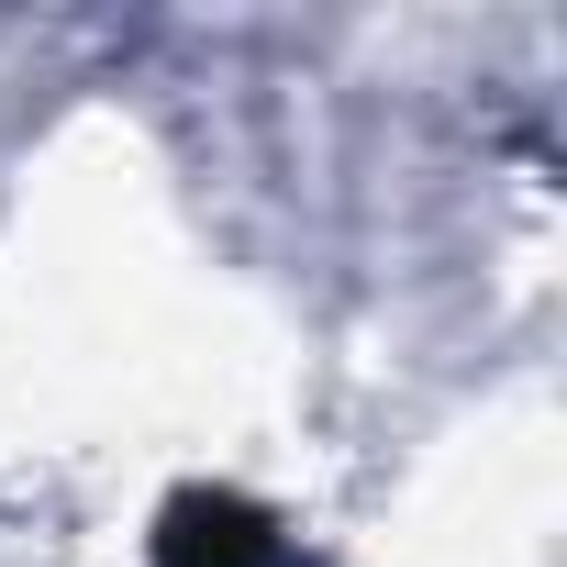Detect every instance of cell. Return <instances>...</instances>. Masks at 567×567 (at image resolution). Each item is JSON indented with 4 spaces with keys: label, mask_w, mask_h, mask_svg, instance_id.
I'll return each instance as SVG.
<instances>
[{
    "label": "cell",
    "mask_w": 567,
    "mask_h": 567,
    "mask_svg": "<svg viewBox=\"0 0 567 567\" xmlns=\"http://www.w3.org/2000/svg\"><path fill=\"white\" fill-rule=\"evenodd\" d=\"M156 567H290V534L245 489H178L156 512Z\"/></svg>",
    "instance_id": "cell-1"
}]
</instances>
